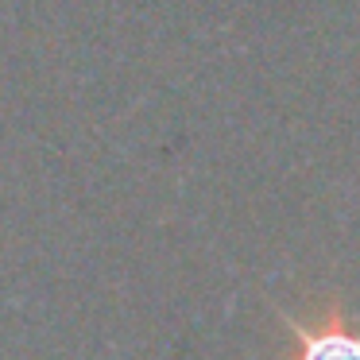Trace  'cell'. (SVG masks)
<instances>
[{"mask_svg":"<svg viewBox=\"0 0 360 360\" xmlns=\"http://www.w3.org/2000/svg\"><path fill=\"white\" fill-rule=\"evenodd\" d=\"M290 352L287 360H360V329L349 326L341 302H329L314 321L287 318Z\"/></svg>","mask_w":360,"mask_h":360,"instance_id":"6da1fadb","label":"cell"}]
</instances>
